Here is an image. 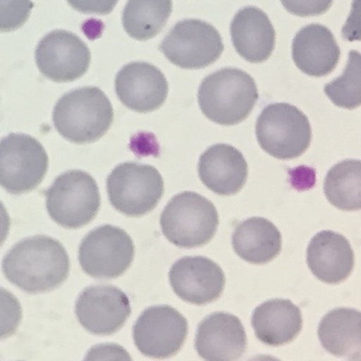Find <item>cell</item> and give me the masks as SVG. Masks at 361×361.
I'll return each mask as SVG.
<instances>
[{
	"instance_id": "cb8c5ba5",
	"label": "cell",
	"mask_w": 361,
	"mask_h": 361,
	"mask_svg": "<svg viewBox=\"0 0 361 361\" xmlns=\"http://www.w3.org/2000/svg\"><path fill=\"white\" fill-rule=\"evenodd\" d=\"M171 11V0H128L122 16L124 30L137 41H148L161 32Z\"/></svg>"
},
{
	"instance_id": "5bb4252c",
	"label": "cell",
	"mask_w": 361,
	"mask_h": 361,
	"mask_svg": "<svg viewBox=\"0 0 361 361\" xmlns=\"http://www.w3.org/2000/svg\"><path fill=\"white\" fill-rule=\"evenodd\" d=\"M171 288L180 300L196 306L215 302L225 287L221 267L204 256H186L176 262L169 274Z\"/></svg>"
},
{
	"instance_id": "ac0fdd59",
	"label": "cell",
	"mask_w": 361,
	"mask_h": 361,
	"mask_svg": "<svg viewBox=\"0 0 361 361\" xmlns=\"http://www.w3.org/2000/svg\"><path fill=\"white\" fill-rule=\"evenodd\" d=\"M341 50L333 32L320 24L300 29L292 42V58L298 70L311 77H325L338 66Z\"/></svg>"
},
{
	"instance_id": "ba28073f",
	"label": "cell",
	"mask_w": 361,
	"mask_h": 361,
	"mask_svg": "<svg viewBox=\"0 0 361 361\" xmlns=\"http://www.w3.org/2000/svg\"><path fill=\"white\" fill-rule=\"evenodd\" d=\"M48 154L35 137L11 133L0 142V183L12 195L35 190L48 171Z\"/></svg>"
},
{
	"instance_id": "277c9868",
	"label": "cell",
	"mask_w": 361,
	"mask_h": 361,
	"mask_svg": "<svg viewBox=\"0 0 361 361\" xmlns=\"http://www.w3.org/2000/svg\"><path fill=\"white\" fill-rule=\"evenodd\" d=\"M218 225L219 216L213 202L191 191L173 196L160 216L162 233L179 248L204 246L216 235Z\"/></svg>"
},
{
	"instance_id": "3957f363",
	"label": "cell",
	"mask_w": 361,
	"mask_h": 361,
	"mask_svg": "<svg viewBox=\"0 0 361 361\" xmlns=\"http://www.w3.org/2000/svg\"><path fill=\"white\" fill-rule=\"evenodd\" d=\"M257 100L255 81L238 68H223L211 73L198 90L200 110L220 126H236L246 120Z\"/></svg>"
},
{
	"instance_id": "9a60e30c",
	"label": "cell",
	"mask_w": 361,
	"mask_h": 361,
	"mask_svg": "<svg viewBox=\"0 0 361 361\" xmlns=\"http://www.w3.org/2000/svg\"><path fill=\"white\" fill-rule=\"evenodd\" d=\"M116 94L120 102L137 113H151L161 108L169 94L166 75L146 62H131L116 75Z\"/></svg>"
},
{
	"instance_id": "52a82bcc",
	"label": "cell",
	"mask_w": 361,
	"mask_h": 361,
	"mask_svg": "<svg viewBox=\"0 0 361 361\" xmlns=\"http://www.w3.org/2000/svg\"><path fill=\"white\" fill-rule=\"evenodd\" d=\"M106 190L111 206L128 217H140L155 209L164 192L159 171L152 166L126 162L114 169Z\"/></svg>"
},
{
	"instance_id": "f546056e",
	"label": "cell",
	"mask_w": 361,
	"mask_h": 361,
	"mask_svg": "<svg viewBox=\"0 0 361 361\" xmlns=\"http://www.w3.org/2000/svg\"><path fill=\"white\" fill-rule=\"evenodd\" d=\"M342 35L348 42L361 41V0H353L351 13L343 26Z\"/></svg>"
},
{
	"instance_id": "9c48e42d",
	"label": "cell",
	"mask_w": 361,
	"mask_h": 361,
	"mask_svg": "<svg viewBox=\"0 0 361 361\" xmlns=\"http://www.w3.org/2000/svg\"><path fill=\"white\" fill-rule=\"evenodd\" d=\"M135 248L133 238L123 229L102 225L88 233L79 248L82 269L98 280L123 275L133 264Z\"/></svg>"
},
{
	"instance_id": "8992f818",
	"label": "cell",
	"mask_w": 361,
	"mask_h": 361,
	"mask_svg": "<svg viewBox=\"0 0 361 361\" xmlns=\"http://www.w3.org/2000/svg\"><path fill=\"white\" fill-rule=\"evenodd\" d=\"M256 137L259 146L273 157L295 159L311 145V124L307 116L292 104H269L258 117Z\"/></svg>"
},
{
	"instance_id": "44dd1931",
	"label": "cell",
	"mask_w": 361,
	"mask_h": 361,
	"mask_svg": "<svg viewBox=\"0 0 361 361\" xmlns=\"http://www.w3.org/2000/svg\"><path fill=\"white\" fill-rule=\"evenodd\" d=\"M252 327L260 342L271 347L283 346L302 331V312L288 300H267L253 312Z\"/></svg>"
},
{
	"instance_id": "484cf974",
	"label": "cell",
	"mask_w": 361,
	"mask_h": 361,
	"mask_svg": "<svg viewBox=\"0 0 361 361\" xmlns=\"http://www.w3.org/2000/svg\"><path fill=\"white\" fill-rule=\"evenodd\" d=\"M325 94L338 108L354 110L361 106V54L351 51L344 73L325 85Z\"/></svg>"
},
{
	"instance_id": "2e32d148",
	"label": "cell",
	"mask_w": 361,
	"mask_h": 361,
	"mask_svg": "<svg viewBox=\"0 0 361 361\" xmlns=\"http://www.w3.org/2000/svg\"><path fill=\"white\" fill-rule=\"evenodd\" d=\"M244 325L233 314H211L198 325L195 349L204 360L231 361L242 357L246 351Z\"/></svg>"
},
{
	"instance_id": "7a4b0ae2",
	"label": "cell",
	"mask_w": 361,
	"mask_h": 361,
	"mask_svg": "<svg viewBox=\"0 0 361 361\" xmlns=\"http://www.w3.org/2000/svg\"><path fill=\"white\" fill-rule=\"evenodd\" d=\"M114 121L110 99L97 87H83L64 94L53 111L56 130L75 144L102 139Z\"/></svg>"
},
{
	"instance_id": "7c38bea8",
	"label": "cell",
	"mask_w": 361,
	"mask_h": 361,
	"mask_svg": "<svg viewBox=\"0 0 361 361\" xmlns=\"http://www.w3.org/2000/svg\"><path fill=\"white\" fill-rule=\"evenodd\" d=\"M90 61L87 44L70 31L48 33L35 50V62L42 75L57 83H68L83 77Z\"/></svg>"
},
{
	"instance_id": "d4e9b609",
	"label": "cell",
	"mask_w": 361,
	"mask_h": 361,
	"mask_svg": "<svg viewBox=\"0 0 361 361\" xmlns=\"http://www.w3.org/2000/svg\"><path fill=\"white\" fill-rule=\"evenodd\" d=\"M324 193L342 211L361 209V160H344L331 167L324 180Z\"/></svg>"
},
{
	"instance_id": "83f0119b",
	"label": "cell",
	"mask_w": 361,
	"mask_h": 361,
	"mask_svg": "<svg viewBox=\"0 0 361 361\" xmlns=\"http://www.w3.org/2000/svg\"><path fill=\"white\" fill-rule=\"evenodd\" d=\"M334 0H281L283 6L292 15L313 17L325 14Z\"/></svg>"
},
{
	"instance_id": "4316f807",
	"label": "cell",
	"mask_w": 361,
	"mask_h": 361,
	"mask_svg": "<svg viewBox=\"0 0 361 361\" xmlns=\"http://www.w3.org/2000/svg\"><path fill=\"white\" fill-rule=\"evenodd\" d=\"M32 8L31 0H1L0 28L2 32H10L23 26Z\"/></svg>"
},
{
	"instance_id": "5b68a950",
	"label": "cell",
	"mask_w": 361,
	"mask_h": 361,
	"mask_svg": "<svg viewBox=\"0 0 361 361\" xmlns=\"http://www.w3.org/2000/svg\"><path fill=\"white\" fill-rule=\"evenodd\" d=\"M44 195L50 217L68 229L89 224L97 217L102 204L97 180L79 169L60 175Z\"/></svg>"
},
{
	"instance_id": "603a6c76",
	"label": "cell",
	"mask_w": 361,
	"mask_h": 361,
	"mask_svg": "<svg viewBox=\"0 0 361 361\" xmlns=\"http://www.w3.org/2000/svg\"><path fill=\"white\" fill-rule=\"evenodd\" d=\"M233 247L235 253L249 264H269L280 254L282 235L269 220L253 217L235 227Z\"/></svg>"
},
{
	"instance_id": "30bf717a",
	"label": "cell",
	"mask_w": 361,
	"mask_h": 361,
	"mask_svg": "<svg viewBox=\"0 0 361 361\" xmlns=\"http://www.w3.org/2000/svg\"><path fill=\"white\" fill-rule=\"evenodd\" d=\"M159 49L175 66L184 70H200L219 59L224 44L213 25L202 20L188 19L169 30Z\"/></svg>"
},
{
	"instance_id": "7402d4cb",
	"label": "cell",
	"mask_w": 361,
	"mask_h": 361,
	"mask_svg": "<svg viewBox=\"0 0 361 361\" xmlns=\"http://www.w3.org/2000/svg\"><path fill=\"white\" fill-rule=\"evenodd\" d=\"M318 336L322 347L336 357L361 358V312L338 307L321 320Z\"/></svg>"
},
{
	"instance_id": "d6986e66",
	"label": "cell",
	"mask_w": 361,
	"mask_h": 361,
	"mask_svg": "<svg viewBox=\"0 0 361 361\" xmlns=\"http://www.w3.org/2000/svg\"><path fill=\"white\" fill-rule=\"evenodd\" d=\"M307 262L316 278L327 284H338L353 271L354 252L344 235L321 231L310 242Z\"/></svg>"
},
{
	"instance_id": "f1b7e54d",
	"label": "cell",
	"mask_w": 361,
	"mask_h": 361,
	"mask_svg": "<svg viewBox=\"0 0 361 361\" xmlns=\"http://www.w3.org/2000/svg\"><path fill=\"white\" fill-rule=\"evenodd\" d=\"M119 0H68V4L83 14L109 15Z\"/></svg>"
},
{
	"instance_id": "6da1fadb",
	"label": "cell",
	"mask_w": 361,
	"mask_h": 361,
	"mask_svg": "<svg viewBox=\"0 0 361 361\" xmlns=\"http://www.w3.org/2000/svg\"><path fill=\"white\" fill-rule=\"evenodd\" d=\"M4 277L30 294L61 286L70 275V257L59 240L48 235L24 238L2 260Z\"/></svg>"
},
{
	"instance_id": "e0dca14e",
	"label": "cell",
	"mask_w": 361,
	"mask_h": 361,
	"mask_svg": "<svg viewBox=\"0 0 361 361\" xmlns=\"http://www.w3.org/2000/svg\"><path fill=\"white\" fill-rule=\"evenodd\" d=\"M198 173L204 186L216 195H235L246 184L248 164L235 147L217 144L200 156Z\"/></svg>"
},
{
	"instance_id": "ffe728a7",
	"label": "cell",
	"mask_w": 361,
	"mask_h": 361,
	"mask_svg": "<svg viewBox=\"0 0 361 361\" xmlns=\"http://www.w3.org/2000/svg\"><path fill=\"white\" fill-rule=\"evenodd\" d=\"M236 52L251 63H262L271 57L276 44V31L269 16L255 6L236 13L231 25Z\"/></svg>"
},
{
	"instance_id": "4fadbf2b",
	"label": "cell",
	"mask_w": 361,
	"mask_h": 361,
	"mask_svg": "<svg viewBox=\"0 0 361 361\" xmlns=\"http://www.w3.org/2000/svg\"><path fill=\"white\" fill-rule=\"evenodd\" d=\"M75 315L86 331L111 336L124 326L131 314L130 302L123 291L113 285H93L75 302Z\"/></svg>"
},
{
	"instance_id": "8fae6325",
	"label": "cell",
	"mask_w": 361,
	"mask_h": 361,
	"mask_svg": "<svg viewBox=\"0 0 361 361\" xmlns=\"http://www.w3.org/2000/svg\"><path fill=\"white\" fill-rule=\"evenodd\" d=\"M187 334L186 318L169 306L148 307L133 325V341L140 353L159 360L176 355Z\"/></svg>"
}]
</instances>
